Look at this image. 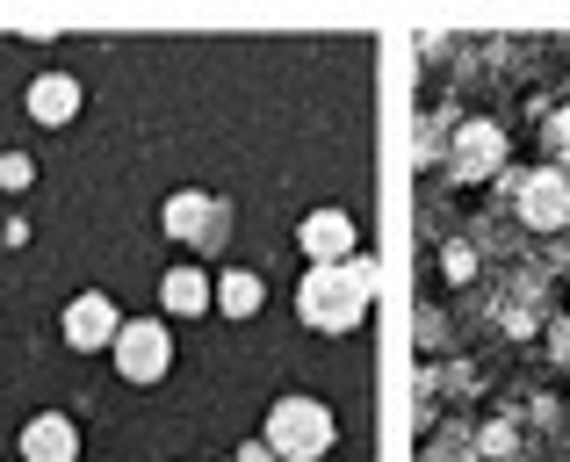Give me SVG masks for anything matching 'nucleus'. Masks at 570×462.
I'll return each instance as SVG.
<instances>
[{
  "label": "nucleus",
  "instance_id": "f257e3e1",
  "mask_svg": "<svg viewBox=\"0 0 570 462\" xmlns=\"http://www.w3.org/2000/svg\"><path fill=\"white\" fill-rule=\"evenodd\" d=\"M376 253H354L347 267H311L304 289H296V318L311 325V333H354L368 311V296H376Z\"/></svg>",
  "mask_w": 570,
  "mask_h": 462
},
{
  "label": "nucleus",
  "instance_id": "f03ea898",
  "mask_svg": "<svg viewBox=\"0 0 570 462\" xmlns=\"http://www.w3.org/2000/svg\"><path fill=\"white\" fill-rule=\"evenodd\" d=\"M267 455L275 462H318L333 449V412L318 405V397H282L275 412H267Z\"/></svg>",
  "mask_w": 570,
  "mask_h": 462
},
{
  "label": "nucleus",
  "instance_id": "7ed1b4c3",
  "mask_svg": "<svg viewBox=\"0 0 570 462\" xmlns=\"http://www.w3.org/2000/svg\"><path fill=\"white\" fill-rule=\"evenodd\" d=\"M116 368H124V383H159L174 368V340L159 318H124V333H116Z\"/></svg>",
  "mask_w": 570,
  "mask_h": 462
},
{
  "label": "nucleus",
  "instance_id": "20e7f679",
  "mask_svg": "<svg viewBox=\"0 0 570 462\" xmlns=\"http://www.w3.org/2000/svg\"><path fill=\"white\" fill-rule=\"evenodd\" d=\"M159 225H167V238H188V246H203V253H209V246H224V232H232V203L181 188V196H167Z\"/></svg>",
  "mask_w": 570,
  "mask_h": 462
},
{
  "label": "nucleus",
  "instance_id": "39448f33",
  "mask_svg": "<svg viewBox=\"0 0 570 462\" xmlns=\"http://www.w3.org/2000/svg\"><path fill=\"white\" fill-rule=\"evenodd\" d=\"M116 333H124V318H116V304L101 289H87V296H72V304H66V347L101 354V347H116Z\"/></svg>",
  "mask_w": 570,
  "mask_h": 462
},
{
  "label": "nucleus",
  "instance_id": "423d86ee",
  "mask_svg": "<svg viewBox=\"0 0 570 462\" xmlns=\"http://www.w3.org/2000/svg\"><path fill=\"white\" fill-rule=\"evenodd\" d=\"M296 238H304L311 267H347V261H354V217H347V210H311Z\"/></svg>",
  "mask_w": 570,
  "mask_h": 462
},
{
  "label": "nucleus",
  "instance_id": "0eeeda50",
  "mask_svg": "<svg viewBox=\"0 0 570 462\" xmlns=\"http://www.w3.org/2000/svg\"><path fill=\"white\" fill-rule=\"evenodd\" d=\"M505 167V130L499 124H462L455 130V174L462 181H491Z\"/></svg>",
  "mask_w": 570,
  "mask_h": 462
},
{
  "label": "nucleus",
  "instance_id": "6e6552de",
  "mask_svg": "<svg viewBox=\"0 0 570 462\" xmlns=\"http://www.w3.org/2000/svg\"><path fill=\"white\" fill-rule=\"evenodd\" d=\"M22 462H80V426L66 412H37L22 426Z\"/></svg>",
  "mask_w": 570,
  "mask_h": 462
},
{
  "label": "nucleus",
  "instance_id": "1a4fd4ad",
  "mask_svg": "<svg viewBox=\"0 0 570 462\" xmlns=\"http://www.w3.org/2000/svg\"><path fill=\"white\" fill-rule=\"evenodd\" d=\"M80 80H72V72H37V80H29V116H37L43 130H66L72 116H80Z\"/></svg>",
  "mask_w": 570,
  "mask_h": 462
},
{
  "label": "nucleus",
  "instance_id": "9d476101",
  "mask_svg": "<svg viewBox=\"0 0 570 462\" xmlns=\"http://www.w3.org/2000/svg\"><path fill=\"white\" fill-rule=\"evenodd\" d=\"M520 217H528L534 232H557L570 217V174H528V188H520Z\"/></svg>",
  "mask_w": 570,
  "mask_h": 462
},
{
  "label": "nucleus",
  "instance_id": "9b49d317",
  "mask_svg": "<svg viewBox=\"0 0 570 462\" xmlns=\"http://www.w3.org/2000/svg\"><path fill=\"white\" fill-rule=\"evenodd\" d=\"M159 304H167L174 318H203V311L217 304V282H209L203 267H174V275L159 282Z\"/></svg>",
  "mask_w": 570,
  "mask_h": 462
},
{
  "label": "nucleus",
  "instance_id": "f8f14e48",
  "mask_svg": "<svg viewBox=\"0 0 570 462\" xmlns=\"http://www.w3.org/2000/svg\"><path fill=\"white\" fill-rule=\"evenodd\" d=\"M261 304H267V282L253 275V267H232V275H217V311H224V318H253Z\"/></svg>",
  "mask_w": 570,
  "mask_h": 462
},
{
  "label": "nucleus",
  "instance_id": "ddd939ff",
  "mask_svg": "<svg viewBox=\"0 0 570 462\" xmlns=\"http://www.w3.org/2000/svg\"><path fill=\"white\" fill-rule=\"evenodd\" d=\"M29 181H37V159L29 153H0V188L14 196V188H29Z\"/></svg>",
  "mask_w": 570,
  "mask_h": 462
},
{
  "label": "nucleus",
  "instance_id": "4468645a",
  "mask_svg": "<svg viewBox=\"0 0 570 462\" xmlns=\"http://www.w3.org/2000/svg\"><path fill=\"white\" fill-rule=\"evenodd\" d=\"M232 462H275V455H267V441H246V449H238Z\"/></svg>",
  "mask_w": 570,
  "mask_h": 462
},
{
  "label": "nucleus",
  "instance_id": "2eb2a0df",
  "mask_svg": "<svg viewBox=\"0 0 570 462\" xmlns=\"http://www.w3.org/2000/svg\"><path fill=\"white\" fill-rule=\"evenodd\" d=\"M557 354H563V362H570V325H563V333H557Z\"/></svg>",
  "mask_w": 570,
  "mask_h": 462
}]
</instances>
